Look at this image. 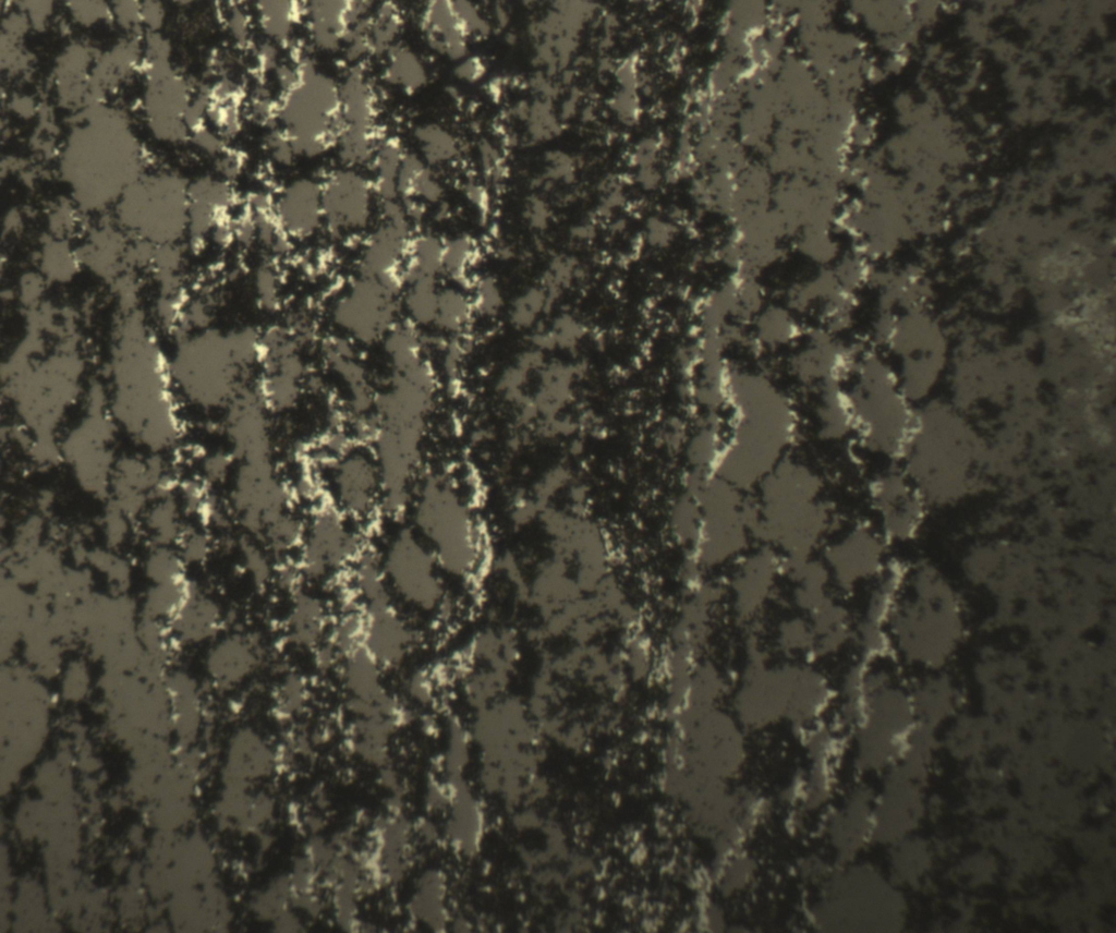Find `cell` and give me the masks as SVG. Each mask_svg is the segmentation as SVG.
Listing matches in <instances>:
<instances>
[{
  "label": "cell",
  "instance_id": "1",
  "mask_svg": "<svg viewBox=\"0 0 1116 933\" xmlns=\"http://www.w3.org/2000/svg\"><path fill=\"white\" fill-rule=\"evenodd\" d=\"M412 528L427 544L440 569L452 577H475L484 561L480 522L451 482L439 474L426 477L410 504Z\"/></svg>",
  "mask_w": 1116,
  "mask_h": 933
},
{
  "label": "cell",
  "instance_id": "2",
  "mask_svg": "<svg viewBox=\"0 0 1116 933\" xmlns=\"http://www.w3.org/2000/svg\"><path fill=\"white\" fill-rule=\"evenodd\" d=\"M910 585L908 572L886 631L895 658L913 663H941L950 654L960 630L958 607L937 580Z\"/></svg>",
  "mask_w": 1116,
  "mask_h": 933
},
{
  "label": "cell",
  "instance_id": "3",
  "mask_svg": "<svg viewBox=\"0 0 1116 933\" xmlns=\"http://www.w3.org/2000/svg\"><path fill=\"white\" fill-rule=\"evenodd\" d=\"M326 502L355 523L380 512L383 481L369 443L352 440L330 447L316 471Z\"/></svg>",
  "mask_w": 1116,
  "mask_h": 933
},
{
  "label": "cell",
  "instance_id": "4",
  "mask_svg": "<svg viewBox=\"0 0 1116 933\" xmlns=\"http://www.w3.org/2000/svg\"><path fill=\"white\" fill-rule=\"evenodd\" d=\"M379 559L391 592L405 604L424 613L444 606L442 570L412 526L398 529L384 545Z\"/></svg>",
  "mask_w": 1116,
  "mask_h": 933
},
{
  "label": "cell",
  "instance_id": "5",
  "mask_svg": "<svg viewBox=\"0 0 1116 933\" xmlns=\"http://www.w3.org/2000/svg\"><path fill=\"white\" fill-rule=\"evenodd\" d=\"M403 286L357 276L330 306L333 325L360 344L381 341L399 320Z\"/></svg>",
  "mask_w": 1116,
  "mask_h": 933
},
{
  "label": "cell",
  "instance_id": "6",
  "mask_svg": "<svg viewBox=\"0 0 1116 933\" xmlns=\"http://www.w3.org/2000/svg\"><path fill=\"white\" fill-rule=\"evenodd\" d=\"M242 371L227 335L216 330H206L185 341L173 365V375L191 397L206 404L231 401L241 388L238 378Z\"/></svg>",
  "mask_w": 1116,
  "mask_h": 933
},
{
  "label": "cell",
  "instance_id": "7",
  "mask_svg": "<svg viewBox=\"0 0 1116 933\" xmlns=\"http://www.w3.org/2000/svg\"><path fill=\"white\" fill-rule=\"evenodd\" d=\"M353 523L328 502L319 506L305 523L299 547L300 574L322 581L351 567L365 548Z\"/></svg>",
  "mask_w": 1116,
  "mask_h": 933
},
{
  "label": "cell",
  "instance_id": "8",
  "mask_svg": "<svg viewBox=\"0 0 1116 933\" xmlns=\"http://www.w3.org/2000/svg\"><path fill=\"white\" fill-rule=\"evenodd\" d=\"M886 540L881 532L857 526L833 543L825 553L830 581L842 591H852L873 581L884 569Z\"/></svg>",
  "mask_w": 1116,
  "mask_h": 933
},
{
  "label": "cell",
  "instance_id": "9",
  "mask_svg": "<svg viewBox=\"0 0 1116 933\" xmlns=\"http://www.w3.org/2000/svg\"><path fill=\"white\" fill-rule=\"evenodd\" d=\"M784 571L783 557L769 546L747 557L730 583L735 619L753 627L773 597L777 578Z\"/></svg>",
  "mask_w": 1116,
  "mask_h": 933
},
{
  "label": "cell",
  "instance_id": "10",
  "mask_svg": "<svg viewBox=\"0 0 1116 933\" xmlns=\"http://www.w3.org/2000/svg\"><path fill=\"white\" fill-rule=\"evenodd\" d=\"M384 223L367 239L357 260V276L403 281L402 269L411 242L403 207L384 213Z\"/></svg>",
  "mask_w": 1116,
  "mask_h": 933
},
{
  "label": "cell",
  "instance_id": "11",
  "mask_svg": "<svg viewBox=\"0 0 1116 933\" xmlns=\"http://www.w3.org/2000/svg\"><path fill=\"white\" fill-rule=\"evenodd\" d=\"M871 497L886 541L907 540L917 532L924 516V501L906 476L896 472L882 474L872 483Z\"/></svg>",
  "mask_w": 1116,
  "mask_h": 933
},
{
  "label": "cell",
  "instance_id": "12",
  "mask_svg": "<svg viewBox=\"0 0 1116 933\" xmlns=\"http://www.w3.org/2000/svg\"><path fill=\"white\" fill-rule=\"evenodd\" d=\"M323 218L333 233L356 231L368 225L374 186L363 177L337 172L322 185Z\"/></svg>",
  "mask_w": 1116,
  "mask_h": 933
},
{
  "label": "cell",
  "instance_id": "13",
  "mask_svg": "<svg viewBox=\"0 0 1116 933\" xmlns=\"http://www.w3.org/2000/svg\"><path fill=\"white\" fill-rule=\"evenodd\" d=\"M361 606L365 616V647L383 668L399 666L412 646L410 627L392 599Z\"/></svg>",
  "mask_w": 1116,
  "mask_h": 933
},
{
  "label": "cell",
  "instance_id": "14",
  "mask_svg": "<svg viewBox=\"0 0 1116 933\" xmlns=\"http://www.w3.org/2000/svg\"><path fill=\"white\" fill-rule=\"evenodd\" d=\"M354 343L339 334L322 339L319 344L325 364L347 387L348 409L352 419L372 414L377 393L356 354Z\"/></svg>",
  "mask_w": 1116,
  "mask_h": 933
},
{
  "label": "cell",
  "instance_id": "15",
  "mask_svg": "<svg viewBox=\"0 0 1116 933\" xmlns=\"http://www.w3.org/2000/svg\"><path fill=\"white\" fill-rule=\"evenodd\" d=\"M275 210L290 238L311 237L324 220L320 185L305 179L291 183L275 199Z\"/></svg>",
  "mask_w": 1116,
  "mask_h": 933
},
{
  "label": "cell",
  "instance_id": "16",
  "mask_svg": "<svg viewBox=\"0 0 1116 933\" xmlns=\"http://www.w3.org/2000/svg\"><path fill=\"white\" fill-rule=\"evenodd\" d=\"M328 615L320 598L307 592H296L286 616V635L294 646L316 651L327 639Z\"/></svg>",
  "mask_w": 1116,
  "mask_h": 933
},
{
  "label": "cell",
  "instance_id": "17",
  "mask_svg": "<svg viewBox=\"0 0 1116 933\" xmlns=\"http://www.w3.org/2000/svg\"><path fill=\"white\" fill-rule=\"evenodd\" d=\"M589 332L587 326L572 313H559L548 325H537L530 330L531 346L544 351L555 349L572 350Z\"/></svg>",
  "mask_w": 1116,
  "mask_h": 933
},
{
  "label": "cell",
  "instance_id": "18",
  "mask_svg": "<svg viewBox=\"0 0 1116 933\" xmlns=\"http://www.w3.org/2000/svg\"><path fill=\"white\" fill-rule=\"evenodd\" d=\"M391 372L405 369L424 360V341L420 328L408 320H398L381 340Z\"/></svg>",
  "mask_w": 1116,
  "mask_h": 933
},
{
  "label": "cell",
  "instance_id": "19",
  "mask_svg": "<svg viewBox=\"0 0 1116 933\" xmlns=\"http://www.w3.org/2000/svg\"><path fill=\"white\" fill-rule=\"evenodd\" d=\"M775 644L786 659L809 663L817 659L814 633L808 618L801 614L778 622Z\"/></svg>",
  "mask_w": 1116,
  "mask_h": 933
},
{
  "label": "cell",
  "instance_id": "20",
  "mask_svg": "<svg viewBox=\"0 0 1116 933\" xmlns=\"http://www.w3.org/2000/svg\"><path fill=\"white\" fill-rule=\"evenodd\" d=\"M445 242L433 234H418L411 239L402 269L403 281L417 278L438 279L442 275Z\"/></svg>",
  "mask_w": 1116,
  "mask_h": 933
},
{
  "label": "cell",
  "instance_id": "21",
  "mask_svg": "<svg viewBox=\"0 0 1116 933\" xmlns=\"http://www.w3.org/2000/svg\"><path fill=\"white\" fill-rule=\"evenodd\" d=\"M439 289L435 278L407 281L401 293V305L407 313V319L418 328L434 325Z\"/></svg>",
  "mask_w": 1116,
  "mask_h": 933
},
{
  "label": "cell",
  "instance_id": "22",
  "mask_svg": "<svg viewBox=\"0 0 1116 933\" xmlns=\"http://www.w3.org/2000/svg\"><path fill=\"white\" fill-rule=\"evenodd\" d=\"M474 315L472 299L461 289L454 287L439 289L437 314L433 326L444 332L458 336L470 326Z\"/></svg>",
  "mask_w": 1116,
  "mask_h": 933
},
{
  "label": "cell",
  "instance_id": "23",
  "mask_svg": "<svg viewBox=\"0 0 1116 933\" xmlns=\"http://www.w3.org/2000/svg\"><path fill=\"white\" fill-rule=\"evenodd\" d=\"M327 642L340 659L365 646V616L360 604L345 607L329 627Z\"/></svg>",
  "mask_w": 1116,
  "mask_h": 933
},
{
  "label": "cell",
  "instance_id": "24",
  "mask_svg": "<svg viewBox=\"0 0 1116 933\" xmlns=\"http://www.w3.org/2000/svg\"><path fill=\"white\" fill-rule=\"evenodd\" d=\"M582 271L580 262L572 255L558 254L550 258L537 283L545 290L553 310L563 294L581 280Z\"/></svg>",
  "mask_w": 1116,
  "mask_h": 933
},
{
  "label": "cell",
  "instance_id": "25",
  "mask_svg": "<svg viewBox=\"0 0 1116 933\" xmlns=\"http://www.w3.org/2000/svg\"><path fill=\"white\" fill-rule=\"evenodd\" d=\"M551 311L545 290L536 282L513 298L508 308V322L517 330H532L542 316Z\"/></svg>",
  "mask_w": 1116,
  "mask_h": 933
},
{
  "label": "cell",
  "instance_id": "26",
  "mask_svg": "<svg viewBox=\"0 0 1116 933\" xmlns=\"http://www.w3.org/2000/svg\"><path fill=\"white\" fill-rule=\"evenodd\" d=\"M478 246L469 235H460L445 242L442 274L462 284L468 281L470 270L477 260Z\"/></svg>",
  "mask_w": 1116,
  "mask_h": 933
},
{
  "label": "cell",
  "instance_id": "27",
  "mask_svg": "<svg viewBox=\"0 0 1116 933\" xmlns=\"http://www.w3.org/2000/svg\"><path fill=\"white\" fill-rule=\"evenodd\" d=\"M305 523L291 511L286 512L262 534L265 544L275 553H286L301 545Z\"/></svg>",
  "mask_w": 1116,
  "mask_h": 933
},
{
  "label": "cell",
  "instance_id": "28",
  "mask_svg": "<svg viewBox=\"0 0 1116 933\" xmlns=\"http://www.w3.org/2000/svg\"><path fill=\"white\" fill-rule=\"evenodd\" d=\"M253 282L259 306L267 312L277 311L281 304L282 280L272 259L266 258L256 266Z\"/></svg>",
  "mask_w": 1116,
  "mask_h": 933
},
{
  "label": "cell",
  "instance_id": "29",
  "mask_svg": "<svg viewBox=\"0 0 1116 933\" xmlns=\"http://www.w3.org/2000/svg\"><path fill=\"white\" fill-rule=\"evenodd\" d=\"M472 303L475 314L492 318L500 314L505 300L498 280L492 275L480 276L473 282Z\"/></svg>",
  "mask_w": 1116,
  "mask_h": 933
},
{
  "label": "cell",
  "instance_id": "30",
  "mask_svg": "<svg viewBox=\"0 0 1116 933\" xmlns=\"http://www.w3.org/2000/svg\"><path fill=\"white\" fill-rule=\"evenodd\" d=\"M286 326L302 348L316 339V323L305 308L293 311Z\"/></svg>",
  "mask_w": 1116,
  "mask_h": 933
},
{
  "label": "cell",
  "instance_id": "31",
  "mask_svg": "<svg viewBox=\"0 0 1116 933\" xmlns=\"http://www.w3.org/2000/svg\"><path fill=\"white\" fill-rule=\"evenodd\" d=\"M304 682L298 675H289L281 683L280 700L284 711H293L302 702L304 696Z\"/></svg>",
  "mask_w": 1116,
  "mask_h": 933
},
{
  "label": "cell",
  "instance_id": "32",
  "mask_svg": "<svg viewBox=\"0 0 1116 933\" xmlns=\"http://www.w3.org/2000/svg\"><path fill=\"white\" fill-rule=\"evenodd\" d=\"M525 219L537 230L547 228L550 211L548 205L537 196H531L525 203Z\"/></svg>",
  "mask_w": 1116,
  "mask_h": 933
},
{
  "label": "cell",
  "instance_id": "33",
  "mask_svg": "<svg viewBox=\"0 0 1116 933\" xmlns=\"http://www.w3.org/2000/svg\"><path fill=\"white\" fill-rule=\"evenodd\" d=\"M483 72V64L481 63V60L476 58L471 59L464 64H462L459 70L460 76L469 81L477 80L478 77L482 76Z\"/></svg>",
  "mask_w": 1116,
  "mask_h": 933
}]
</instances>
